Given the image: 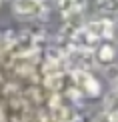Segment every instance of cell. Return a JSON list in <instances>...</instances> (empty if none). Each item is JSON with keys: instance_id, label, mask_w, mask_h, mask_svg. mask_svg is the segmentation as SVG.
<instances>
[{"instance_id": "1", "label": "cell", "mask_w": 118, "mask_h": 122, "mask_svg": "<svg viewBox=\"0 0 118 122\" xmlns=\"http://www.w3.org/2000/svg\"><path fill=\"white\" fill-rule=\"evenodd\" d=\"M14 12H16V16H24V18L38 16V14H42V4H40V0H16Z\"/></svg>"}, {"instance_id": "2", "label": "cell", "mask_w": 118, "mask_h": 122, "mask_svg": "<svg viewBox=\"0 0 118 122\" xmlns=\"http://www.w3.org/2000/svg\"><path fill=\"white\" fill-rule=\"evenodd\" d=\"M84 32L90 38L98 40V38H104V36H110L112 34V24L108 20H92V22H88L84 26Z\"/></svg>"}, {"instance_id": "3", "label": "cell", "mask_w": 118, "mask_h": 122, "mask_svg": "<svg viewBox=\"0 0 118 122\" xmlns=\"http://www.w3.org/2000/svg\"><path fill=\"white\" fill-rule=\"evenodd\" d=\"M74 76H76V82H78V86H80V88L84 90L88 96H98V94H100V84H98V80H94L88 72L78 70Z\"/></svg>"}, {"instance_id": "4", "label": "cell", "mask_w": 118, "mask_h": 122, "mask_svg": "<svg viewBox=\"0 0 118 122\" xmlns=\"http://www.w3.org/2000/svg\"><path fill=\"white\" fill-rule=\"evenodd\" d=\"M98 60L100 62H112L114 60V46H110V44L100 46L98 48Z\"/></svg>"}, {"instance_id": "5", "label": "cell", "mask_w": 118, "mask_h": 122, "mask_svg": "<svg viewBox=\"0 0 118 122\" xmlns=\"http://www.w3.org/2000/svg\"><path fill=\"white\" fill-rule=\"evenodd\" d=\"M60 10L64 16H70L72 12H76V0H60Z\"/></svg>"}, {"instance_id": "6", "label": "cell", "mask_w": 118, "mask_h": 122, "mask_svg": "<svg viewBox=\"0 0 118 122\" xmlns=\"http://www.w3.org/2000/svg\"><path fill=\"white\" fill-rule=\"evenodd\" d=\"M100 10L102 12H108V14H116L118 12V0H102Z\"/></svg>"}, {"instance_id": "7", "label": "cell", "mask_w": 118, "mask_h": 122, "mask_svg": "<svg viewBox=\"0 0 118 122\" xmlns=\"http://www.w3.org/2000/svg\"><path fill=\"white\" fill-rule=\"evenodd\" d=\"M94 122H116V116L112 112H102L94 118Z\"/></svg>"}, {"instance_id": "8", "label": "cell", "mask_w": 118, "mask_h": 122, "mask_svg": "<svg viewBox=\"0 0 118 122\" xmlns=\"http://www.w3.org/2000/svg\"><path fill=\"white\" fill-rule=\"evenodd\" d=\"M106 76H108L110 80H116V82H118V66L116 64H110L108 68H106Z\"/></svg>"}, {"instance_id": "9", "label": "cell", "mask_w": 118, "mask_h": 122, "mask_svg": "<svg viewBox=\"0 0 118 122\" xmlns=\"http://www.w3.org/2000/svg\"><path fill=\"white\" fill-rule=\"evenodd\" d=\"M112 96H114L116 102H118V82H116V88H114V92H112Z\"/></svg>"}, {"instance_id": "10", "label": "cell", "mask_w": 118, "mask_h": 122, "mask_svg": "<svg viewBox=\"0 0 118 122\" xmlns=\"http://www.w3.org/2000/svg\"><path fill=\"white\" fill-rule=\"evenodd\" d=\"M112 114L116 116V122H118V108H116V110H114V112H112Z\"/></svg>"}, {"instance_id": "11", "label": "cell", "mask_w": 118, "mask_h": 122, "mask_svg": "<svg viewBox=\"0 0 118 122\" xmlns=\"http://www.w3.org/2000/svg\"><path fill=\"white\" fill-rule=\"evenodd\" d=\"M100 2H102V0H100Z\"/></svg>"}]
</instances>
